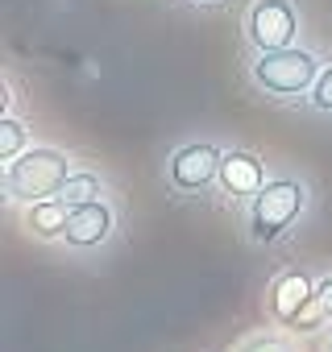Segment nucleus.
<instances>
[{
    "instance_id": "2eb2a0df",
    "label": "nucleus",
    "mask_w": 332,
    "mask_h": 352,
    "mask_svg": "<svg viewBox=\"0 0 332 352\" xmlns=\"http://www.w3.org/2000/svg\"><path fill=\"white\" fill-rule=\"evenodd\" d=\"M191 5H200V9H212V5H220V0H191Z\"/></svg>"
},
{
    "instance_id": "9b49d317",
    "label": "nucleus",
    "mask_w": 332,
    "mask_h": 352,
    "mask_svg": "<svg viewBox=\"0 0 332 352\" xmlns=\"http://www.w3.org/2000/svg\"><path fill=\"white\" fill-rule=\"evenodd\" d=\"M25 149H30V129H25L17 116H9V112H5V116H0V162L9 166V162H13V157H21Z\"/></svg>"
},
{
    "instance_id": "ddd939ff",
    "label": "nucleus",
    "mask_w": 332,
    "mask_h": 352,
    "mask_svg": "<svg viewBox=\"0 0 332 352\" xmlns=\"http://www.w3.org/2000/svg\"><path fill=\"white\" fill-rule=\"evenodd\" d=\"M237 352H295L282 336H253V340H245Z\"/></svg>"
},
{
    "instance_id": "f257e3e1",
    "label": "nucleus",
    "mask_w": 332,
    "mask_h": 352,
    "mask_svg": "<svg viewBox=\"0 0 332 352\" xmlns=\"http://www.w3.org/2000/svg\"><path fill=\"white\" fill-rule=\"evenodd\" d=\"M75 174L71 157L54 145H30L21 157H13L5 166V199L9 204H38V199H54L63 191V183Z\"/></svg>"
},
{
    "instance_id": "6e6552de",
    "label": "nucleus",
    "mask_w": 332,
    "mask_h": 352,
    "mask_svg": "<svg viewBox=\"0 0 332 352\" xmlns=\"http://www.w3.org/2000/svg\"><path fill=\"white\" fill-rule=\"evenodd\" d=\"M266 187V166L249 149H225L220 162V191L225 195H258Z\"/></svg>"
},
{
    "instance_id": "0eeeda50",
    "label": "nucleus",
    "mask_w": 332,
    "mask_h": 352,
    "mask_svg": "<svg viewBox=\"0 0 332 352\" xmlns=\"http://www.w3.org/2000/svg\"><path fill=\"white\" fill-rule=\"evenodd\" d=\"M116 228V212L108 199H96V204H83V208H71L67 216V232H63V245L75 249V253H87V249H100Z\"/></svg>"
},
{
    "instance_id": "20e7f679",
    "label": "nucleus",
    "mask_w": 332,
    "mask_h": 352,
    "mask_svg": "<svg viewBox=\"0 0 332 352\" xmlns=\"http://www.w3.org/2000/svg\"><path fill=\"white\" fill-rule=\"evenodd\" d=\"M220 162L225 149L212 141H191L166 157V183L179 195H204L212 183H220Z\"/></svg>"
},
{
    "instance_id": "f8f14e48",
    "label": "nucleus",
    "mask_w": 332,
    "mask_h": 352,
    "mask_svg": "<svg viewBox=\"0 0 332 352\" xmlns=\"http://www.w3.org/2000/svg\"><path fill=\"white\" fill-rule=\"evenodd\" d=\"M307 104H311L315 112L332 116V63L320 71V79H315V87H311V96H307Z\"/></svg>"
},
{
    "instance_id": "39448f33",
    "label": "nucleus",
    "mask_w": 332,
    "mask_h": 352,
    "mask_svg": "<svg viewBox=\"0 0 332 352\" xmlns=\"http://www.w3.org/2000/svg\"><path fill=\"white\" fill-rule=\"evenodd\" d=\"M299 34V13L291 0H253L245 13V42L253 46V54L262 50H282L295 46Z\"/></svg>"
},
{
    "instance_id": "423d86ee",
    "label": "nucleus",
    "mask_w": 332,
    "mask_h": 352,
    "mask_svg": "<svg viewBox=\"0 0 332 352\" xmlns=\"http://www.w3.org/2000/svg\"><path fill=\"white\" fill-rule=\"evenodd\" d=\"M270 315L287 327H299V331H311L324 315L315 307V282L303 274V270H287L274 278L270 286Z\"/></svg>"
},
{
    "instance_id": "f03ea898",
    "label": "nucleus",
    "mask_w": 332,
    "mask_h": 352,
    "mask_svg": "<svg viewBox=\"0 0 332 352\" xmlns=\"http://www.w3.org/2000/svg\"><path fill=\"white\" fill-rule=\"evenodd\" d=\"M307 212V187L299 179H266L245 208V232L253 245H278Z\"/></svg>"
},
{
    "instance_id": "7ed1b4c3",
    "label": "nucleus",
    "mask_w": 332,
    "mask_h": 352,
    "mask_svg": "<svg viewBox=\"0 0 332 352\" xmlns=\"http://www.w3.org/2000/svg\"><path fill=\"white\" fill-rule=\"evenodd\" d=\"M320 58L303 46H282V50H262L249 63V79L258 91L274 96V100H299L311 96L315 79H320Z\"/></svg>"
},
{
    "instance_id": "4468645a",
    "label": "nucleus",
    "mask_w": 332,
    "mask_h": 352,
    "mask_svg": "<svg viewBox=\"0 0 332 352\" xmlns=\"http://www.w3.org/2000/svg\"><path fill=\"white\" fill-rule=\"evenodd\" d=\"M315 307H320L324 319H332V274L315 282Z\"/></svg>"
},
{
    "instance_id": "dca6fc26",
    "label": "nucleus",
    "mask_w": 332,
    "mask_h": 352,
    "mask_svg": "<svg viewBox=\"0 0 332 352\" xmlns=\"http://www.w3.org/2000/svg\"><path fill=\"white\" fill-rule=\"evenodd\" d=\"M328 352H332V340H328Z\"/></svg>"
},
{
    "instance_id": "9d476101",
    "label": "nucleus",
    "mask_w": 332,
    "mask_h": 352,
    "mask_svg": "<svg viewBox=\"0 0 332 352\" xmlns=\"http://www.w3.org/2000/svg\"><path fill=\"white\" fill-rule=\"evenodd\" d=\"M59 199H63L67 208H83V204H96V199H104V179H100V174H92V170H75L71 179L63 183Z\"/></svg>"
},
{
    "instance_id": "1a4fd4ad",
    "label": "nucleus",
    "mask_w": 332,
    "mask_h": 352,
    "mask_svg": "<svg viewBox=\"0 0 332 352\" xmlns=\"http://www.w3.org/2000/svg\"><path fill=\"white\" fill-rule=\"evenodd\" d=\"M67 216L71 208L54 195V199H38V204H25V232L38 236V241H63L67 232Z\"/></svg>"
}]
</instances>
